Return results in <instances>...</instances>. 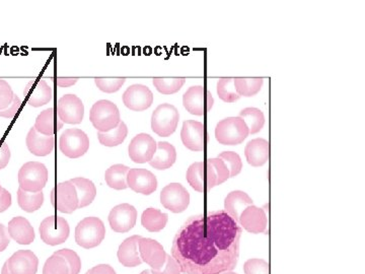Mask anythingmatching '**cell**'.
Masks as SVG:
<instances>
[{
  "instance_id": "cell-32",
  "label": "cell",
  "mask_w": 365,
  "mask_h": 274,
  "mask_svg": "<svg viewBox=\"0 0 365 274\" xmlns=\"http://www.w3.org/2000/svg\"><path fill=\"white\" fill-rule=\"evenodd\" d=\"M130 167L124 165L118 164L109 167L105 173V180L109 187L115 190H124L128 187L127 185V175Z\"/></svg>"
},
{
  "instance_id": "cell-4",
  "label": "cell",
  "mask_w": 365,
  "mask_h": 274,
  "mask_svg": "<svg viewBox=\"0 0 365 274\" xmlns=\"http://www.w3.org/2000/svg\"><path fill=\"white\" fill-rule=\"evenodd\" d=\"M105 235V225L99 217H85L76 226V241L83 248L92 249L99 246Z\"/></svg>"
},
{
  "instance_id": "cell-24",
  "label": "cell",
  "mask_w": 365,
  "mask_h": 274,
  "mask_svg": "<svg viewBox=\"0 0 365 274\" xmlns=\"http://www.w3.org/2000/svg\"><path fill=\"white\" fill-rule=\"evenodd\" d=\"M8 235L20 245H29L35 240V231L28 219L22 217H13L8 223Z\"/></svg>"
},
{
  "instance_id": "cell-11",
  "label": "cell",
  "mask_w": 365,
  "mask_h": 274,
  "mask_svg": "<svg viewBox=\"0 0 365 274\" xmlns=\"http://www.w3.org/2000/svg\"><path fill=\"white\" fill-rule=\"evenodd\" d=\"M51 205L62 214H72L78 208L76 189L70 181L59 183L52 189Z\"/></svg>"
},
{
  "instance_id": "cell-26",
  "label": "cell",
  "mask_w": 365,
  "mask_h": 274,
  "mask_svg": "<svg viewBox=\"0 0 365 274\" xmlns=\"http://www.w3.org/2000/svg\"><path fill=\"white\" fill-rule=\"evenodd\" d=\"M142 238L137 235H132L120 245L117 254L120 263L126 267H135L142 263L138 249V243Z\"/></svg>"
},
{
  "instance_id": "cell-16",
  "label": "cell",
  "mask_w": 365,
  "mask_h": 274,
  "mask_svg": "<svg viewBox=\"0 0 365 274\" xmlns=\"http://www.w3.org/2000/svg\"><path fill=\"white\" fill-rule=\"evenodd\" d=\"M129 157L137 164H144L153 160L156 151V142L146 133L136 135L128 147Z\"/></svg>"
},
{
  "instance_id": "cell-45",
  "label": "cell",
  "mask_w": 365,
  "mask_h": 274,
  "mask_svg": "<svg viewBox=\"0 0 365 274\" xmlns=\"http://www.w3.org/2000/svg\"><path fill=\"white\" fill-rule=\"evenodd\" d=\"M208 162L212 165L217 176V185H221L230 178V171L221 158H208Z\"/></svg>"
},
{
  "instance_id": "cell-38",
  "label": "cell",
  "mask_w": 365,
  "mask_h": 274,
  "mask_svg": "<svg viewBox=\"0 0 365 274\" xmlns=\"http://www.w3.org/2000/svg\"><path fill=\"white\" fill-rule=\"evenodd\" d=\"M185 78H154L153 85L163 95H173L185 85Z\"/></svg>"
},
{
  "instance_id": "cell-31",
  "label": "cell",
  "mask_w": 365,
  "mask_h": 274,
  "mask_svg": "<svg viewBox=\"0 0 365 274\" xmlns=\"http://www.w3.org/2000/svg\"><path fill=\"white\" fill-rule=\"evenodd\" d=\"M169 216L156 208H147L142 217V226L151 233L160 232L167 226Z\"/></svg>"
},
{
  "instance_id": "cell-50",
  "label": "cell",
  "mask_w": 365,
  "mask_h": 274,
  "mask_svg": "<svg viewBox=\"0 0 365 274\" xmlns=\"http://www.w3.org/2000/svg\"><path fill=\"white\" fill-rule=\"evenodd\" d=\"M11 239L8 235V228L2 224H0V252L6 250L8 246L10 245Z\"/></svg>"
},
{
  "instance_id": "cell-5",
  "label": "cell",
  "mask_w": 365,
  "mask_h": 274,
  "mask_svg": "<svg viewBox=\"0 0 365 274\" xmlns=\"http://www.w3.org/2000/svg\"><path fill=\"white\" fill-rule=\"evenodd\" d=\"M48 170L42 163L28 162L20 169V188L27 192H40L46 186Z\"/></svg>"
},
{
  "instance_id": "cell-25",
  "label": "cell",
  "mask_w": 365,
  "mask_h": 274,
  "mask_svg": "<svg viewBox=\"0 0 365 274\" xmlns=\"http://www.w3.org/2000/svg\"><path fill=\"white\" fill-rule=\"evenodd\" d=\"M245 155L249 164L253 167H261L266 164L270 157V144L266 139L256 138L251 140L245 149Z\"/></svg>"
},
{
  "instance_id": "cell-2",
  "label": "cell",
  "mask_w": 365,
  "mask_h": 274,
  "mask_svg": "<svg viewBox=\"0 0 365 274\" xmlns=\"http://www.w3.org/2000/svg\"><path fill=\"white\" fill-rule=\"evenodd\" d=\"M90 120L99 132H108L117 128L121 118L116 104L108 100H101L90 109Z\"/></svg>"
},
{
  "instance_id": "cell-39",
  "label": "cell",
  "mask_w": 365,
  "mask_h": 274,
  "mask_svg": "<svg viewBox=\"0 0 365 274\" xmlns=\"http://www.w3.org/2000/svg\"><path fill=\"white\" fill-rule=\"evenodd\" d=\"M43 274H70L69 266L64 258L54 253L47 259Z\"/></svg>"
},
{
  "instance_id": "cell-40",
  "label": "cell",
  "mask_w": 365,
  "mask_h": 274,
  "mask_svg": "<svg viewBox=\"0 0 365 274\" xmlns=\"http://www.w3.org/2000/svg\"><path fill=\"white\" fill-rule=\"evenodd\" d=\"M219 158L223 160L224 164L230 171V178L239 175L242 169V163L240 157L233 151H223L219 156Z\"/></svg>"
},
{
  "instance_id": "cell-13",
  "label": "cell",
  "mask_w": 365,
  "mask_h": 274,
  "mask_svg": "<svg viewBox=\"0 0 365 274\" xmlns=\"http://www.w3.org/2000/svg\"><path fill=\"white\" fill-rule=\"evenodd\" d=\"M57 115L63 123L79 124L85 116V106L76 95H65L58 100Z\"/></svg>"
},
{
  "instance_id": "cell-33",
  "label": "cell",
  "mask_w": 365,
  "mask_h": 274,
  "mask_svg": "<svg viewBox=\"0 0 365 274\" xmlns=\"http://www.w3.org/2000/svg\"><path fill=\"white\" fill-rule=\"evenodd\" d=\"M244 120L246 125L248 126L249 132L251 135H256L260 132L264 128L265 116L264 113L257 108H245L240 111V116Z\"/></svg>"
},
{
  "instance_id": "cell-3",
  "label": "cell",
  "mask_w": 365,
  "mask_h": 274,
  "mask_svg": "<svg viewBox=\"0 0 365 274\" xmlns=\"http://www.w3.org/2000/svg\"><path fill=\"white\" fill-rule=\"evenodd\" d=\"M248 126L240 117L221 120L215 128V137L223 146H237L249 137Z\"/></svg>"
},
{
  "instance_id": "cell-35",
  "label": "cell",
  "mask_w": 365,
  "mask_h": 274,
  "mask_svg": "<svg viewBox=\"0 0 365 274\" xmlns=\"http://www.w3.org/2000/svg\"><path fill=\"white\" fill-rule=\"evenodd\" d=\"M128 135V128L123 121H120L117 128L112 129L108 132H97L99 142L103 146L113 147L119 146L126 139Z\"/></svg>"
},
{
  "instance_id": "cell-21",
  "label": "cell",
  "mask_w": 365,
  "mask_h": 274,
  "mask_svg": "<svg viewBox=\"0 0 365 274\" xmlns=\"http://www.w3.org/2000/svg\"><path fill=\"white\" fill-rule=\"evenodd\" d=\"M6 263L11 274H36L39 259L32 251L19 250Z\"/></svg>"
},
{
  "instance_id": "cell-41",
  "label": "cell",
  "mask_w": 365,
  "mask_h": 274,
  "mask_svg": "<svg viewBox=\"0 0 365 274\" xmlns=\"http://www.w3.org/2000/svg\"><path fill=\"white\" fill-rule=\"evenodd\" d=\"M55 254L61 256L67 260L68 266H69L70 274H79L81 273V258L74 251L70 250V249H62V250L56 251Z\"/></svg>"
},
{
  "instance_id": "cell-7",
  "label": "cell",
  "mask_w": 365,
  "mask_h": 274,
  "mask_svg": "<svg viewBox=\"0 0 365 274\" xmlns=\"http://www.w3.org/2000/svg\"><path fill=\"white\" fill-rule=\"evenodd\" d=\"M41 239L50 246H57L64 243L69 237L70 228L67 221L63 217L51 216L46 217L41 223Z\"/></svg>"
},
{
  "instance_id": "cell-30",
  "label": "cell",
  "mask_w": 365,
  "mask_h": 274,
  "mask_svg": "<svg viewBox=\"0 0 365 274\" xmlns=\"http://www.w3.org/2000/svg\"><path fill=\"white\" fill-rule=\"evenodd\" d=\"M74 185L78 197V208H83L90 205L95 200L97 196V188L92 181L87 178H74L70 180Z\"/></svg>"
},
{
  "instance_id": "cell-46",
  "label": "cell",
  "mask_w": 365,
  "mask_h": 274,
  "mask_svg": "<svg viewBox=\"0 0 365 274\" xmlns=\"http://www.w3.org/2000/svg\"><path fill=\"white\" fill-rule=\"evenodd\" d=\"M153 274H181V269L173 256L167 254V260L162 268L151 269Z\"/></svg>"
},
{
  "instance_id": "cell-22",
  "label": "cell",
  "mask_w": 365,
  "mask_h": 274,
  "mask_svg": "<svg viewBox=\"0 0 365 274\" xmlns=\"http://www.w3.org/2000/svg\"><path fill=\"white\" fill-rule=\"evenodd\" d=\"M24 95L29 106L38 108L46 105L52 101L53 90L43 79L31 81L25 88Z\"/></svg>"
},
{
  "instance_id": "cell-51",
  "label": "cell",
  "mask_w": 365,
  "mask_h": 274,
  "mask_svg": "<svg viewBox=\"0 0 365 274\" xmlns=\"http://www.w3.org/2000/svg\"><path fill=\"white\" fill-rule=\"evenodd\" d=\"M87 274H116L113 267L108 264H99L92 267L88 271Z\"/></svg>"
},
{
  "instance_id": "cell-34",
  "label": "cell",
  "mask_w": 365,
  "mask_h": 274,
  "mask_svg": "<svg viewBox=\"0 0 365 274\" xmlns=\"http://www.w3.org/2000/svg\"><path fill=\"white\" fill-rule=\"evenodd\" d=\"M18 203L20 207L27 212H34L40 210L44 203V194L40 192H27L19 188L18 190Z\"/></svg>"
},
{
  "instance_id": "cell-15",
  "label": "cell",
  "mask_w": 365,
  "mask_h": 274,
  "mask_svg": "<svg viewBox=\"0 0 365 274\" xmlns=\"http://www.w3.org/2000/svg\"><path fill=\"white\" fill-rule=\"evenodd\" d=\"M137 210L135 206L123 203L115 206L109 214V224L116 233H127L135 228Z\"/></svg>"
},
{
  "instance_id": "cell-1",
  "label": "cell",
  "mask_w": 365,
  "mask_h": 274,
  "mask_svg": "<svg viewBox=\"0 0 365 274\" xmlns=\"http://www.w3.org/2000/svg\"><path fill=\"white\" fill-rule=\"evenodd\" d=\"M242 228L226 210L190 217L174 235L172 256L185 274H221L239 261Z\"/></svg>"
},
{
  "instance_id": "cell-6",
  "label": "cell",
  "mask_w": 365,
  "mask_h": 274,
  "mask_svg": "<svg viewBox=\"0 0 365 274\" xmlns=\"http://www.w3.org/2000/svg\"><path fill=\"white\" fill-rule=\"evenodd\" d=\"M180 114L178 109L171 104H162L153 111L151 128L158 137H167L178 128Z\"/></svg>"
},
{
  "instance_id": "cell-42",
  "label": "cell",
  "mask_w": 365,
  "mask_h": 274,
  "mask_svg": "<svg viewBox=\"0 0 365 274\" xmlns=\"http://www.w3.org/2000/svg\"><path fill=\"white\" fill-rule=\"evenodd\" d=\"M126 78H96L97 87L102 90V92L112 94V93L118 92L122 85L125 83Z\"/></svg>"
},
{
  "instance_id": "cell-28",
  "label": "cell",
  "mask_w": 365,
  "mask_h": 274,
  "mask_svg": "<svg viewBox=\"0 0 365 274\" xmlns=\"http://www.w3.org/2000/svg\"><path fill=\"white\" fill-rule=\"evenodd\" d=\"M251 205H253V200H252L251 197L249 196L246 192L240 191V190L230 192V193L226 196V200H224L226 212H228L237 223H239L242 212Z\"/></svg>"
},
{
  "instance_id": "cell-55",
  "label": "cell",
  "mask_w": 365,
  "mask_h": 274,
  "mask_svg": "<svg viewBox=\"0 0 365 274\" xmlns=\"http://www.w3.org/2000/svg\"><path fill=\"white\" fill-rule=\"evenodd\" d=\"M221 274H237V273H233V271H228V273H221Z\"/></svg>"
},
{
  "instance_id": "cell-48",
  "label": "cell",
  "mask_w": 365,
  "mask_h": 274,
  "mask_svg": "<svg viewBox=\"0 0 365 274\" xmlns=\"http://www.w3.org/2000/svg\"><path fill=\"white\" fill-rule=\"evenodd\" d=\"M11 149L8 144L0 138V170L8 166L11 160Z\"/></svg>"
},
{
  "instance_id": "cell-43",
  "label": "cell",
  "mask_w": 365,
  "mask_h": 274,
  "mask_svg": "<svg viewBox=\"0 0 365 274\" xmlns=\"http://www.w3.org/2000/svg\"><path fill=\"white\" fill-rule=\"evenodd\" d=\"M244 270L246 274H270L268 262L257 258L248 260L244 265Z\"/></svg>"
},
{
  "instance_id": "cell-19",
  "label": "cell",
  "mask_w": 365,
  "mask_h": 274,
  "mask_svg": "<svg viewBox=\"0 0 365 274\" xmlns=\"http://www.w3.org/2000/svg\"><path fill=\"white\" fill-rule=\"evenodd\" d=\"M127 185L137 193L151 196L158 188V180L149 170L130 169L127 175Z\"/></svg>"
},
{
  "instance_id": "cell-12",
  "label": "cell",
  "mask_w": 365,
  "mask_h": 274,
  "mask_svg": "<svg viewBox=\"0 0 365 274\" xmlns=\"http://www.w3.org/2000/svg\"><path fill=\"white\" fill-rule=\"evenodd\" d=\"M160 203L174 214H180L189 206L190 194L180 183H171L160 192Z\"/></svg>"
},
{
  "instance_id": "cell-57",
  "label": "cell",
  "mask_w": 365,
  "mask_h": 274,
  "mask_svg": "<svg viewBox=\"0 0 365 274\" xmlns=\"http://www.w3.org/2000/svg\"><path fill=\"white\" fill-rule=\"evenodd\" d=\"M85 274H87V273H85Z\"/></svg>"
},
{
  "instance_id": "cell-10",
  "label": "cell",
  "mask_w": 365,
  "mask_h": 274,
  "mask_svg": "<svg viewBox=\"0 0 365 274\" xmlns=\"http://www.w3.org/2000/svg\"><path fill=\"white\" fill-rule=\"evenodd\" d=\"M183 104L190 114L202 116L212 110L214 99L212 93L205 87L194 85L184 94Z\"/></svg>"
},
{
  "instance_id": "cell-23",
  "label": "cell",
  "mask_w": 365,
  "mask_h": 274,
  "mask_svg": "<svg viewBox=\"0 0 365 274\" xmlns=\"http://www.w3.org/2000/svg\"><path fill=\"white\" fill-rule=\"evenodd\" d=\"M27 146L33 155L37 157H45L53 151L55 146V137L54 135H41L35 128L29 129L27 135Z\"/></svg>"
},
{
  "instance_id": "cell-20",
  "label": "cell",
  "mask_w": 365,
  "mask_h": 274,
  "mask_svg": "<svg viewBox=\"0 0 365 274\" xmlns=\"http://www.w3.org/2000/svg\"><path fill=\"white\" fill-rule=\"evenodd\" d=\"M239 223L245 230L248 231L252 234H262V233H267L268 219H267L266 212L263 208L251 205L242 212Z\"/></svg>"
},
{
  "instance_id": "cell-8",
  "label": "cell",
  "mask_w": 365,
  "mask_h": 274,
  "mask_svg": "<svg viewBox=\"0 0 365 274\" xmlns=\"http://www.w3.org/2000/svg\"><path fill=\"white\" fill-rule=\"evenodd\" d=\"M186 178L193 189L198 192H205L217 186L216 173L207 160L192 164L188 169Z\"/></svg>"
},
{
  "instance_id": "cell-37",
  "label": "cell",
  "mask_w": 365,
  "mask_h": 274,
  "mask_svg": "<svg viewBox=\"0 0 365 274\" xmlns=\"http://www.w3.org/2000/svg\"><path fill=\"white\" fill-rule=\"evenodd\" d=\"M217 94L222 101L233 103L240 98L235 85V78H221L217 81Z\"/></svg>"
},
{
  "instance_id": "cell-44",
  "label": "cell",
  "mask_w": 365,
  "mask_h": 274,
  "mask_svg": "<svg viewBox=\"0 0 365 274\" xmlns=\"http://www.w3.org/2000/svg\"><path fill=\"white\" fill-rule=\"evenodd\" d=\"M15 93L8 81L0 79V110H4L13 103Z\"/></svg>"
},
{
  "instance_id": "cell-9",
  "label": "cell",
  "mask_w": 365,
  "mask_h": 274,
  "mask_svg": "<svg viewBox=\"0 0 365 274\" xmlns=\"http://www.w3.org/2000/svg\"><path fill=\"white\" fill-rule=\"evenodd\" d=\"M59 147L63 155L70 158L83 157L90 149V139L81 129H67L59 139Z\"/></svg>"
},
{
  "instance_id": "cell-56",
  "label": "cell",
  "mask_w": 365,
  "mask_h": 274,
  "mask_svg": "<svg viewBox=\"0 0 365 274\" xmlns=\"http://www.w3.org/2000/svg\"><path fill=\"white\" fill-rule=\"evenodd\" d=\"M1 189H2L1 185H0V192H1Z\"/></svg>"
},
{
  "instance_id": "cell-52",
  "label": "cell",
  "mask_w": 365,
  "mask_h": 274,
  "mask_svg": "<svg viewBox=\"0 0 365 274\" xmlns=\"http://www.w3.org/2000/svg\"><path fill=\"white\" fill-rule=\"evenodd\" d=\"M78 81V78H57L56 79V83L61 88L71 87V85H76Z\"/></svg>"
},
{
  "instance_id": "cell-49",
  "label": "cell",
  "mask_w": 365,
  "mask_h": 274,
  "mask_svg": "<svg viewBox=\"0 0 365 274\" xmlns=\"http://www.w3.org/2000/svg\"><path fill=\"white\" fill-rule=\"evenodd\" d=\"M11 205V194L8 190L2 188L1 192H0V214L6 212Z\"/></svg>"
},
{
  "instance_id": "cell-17",
  "label": "cell",
  "mask_w": 365,
  "mask_h": 274,
  "mask_svg": "<svg viewBox=\"0 0 365 274\" xmlns=\"http://www.w3.org/2000/svg\"><path fill=\"white\" fill-rule=\"evenodd\" d=\"M138 249L142 262L149 264L151 269H160L164 266L167 253L162 244L149 238H142L138 243Z\"/></svg>"
},
{
  "instance_id": "cell-53",
  "label": "cell",
  "mask_w": 365,
  "mask_h": 274,
  "mask_svg": "<svg viewBox=\"0 0 365 274\" xmlns=\"http://www.w3.org/2000/svg\"><path fill=\"white\" fill-rule=\"evenodd\" d=\"M1 274H11L10 269H8V264L4 263L1 269Z\"/></svg>"
},
{
  "instance_id": "cell-36",
  "label": "cell",
  "mask_w": 365,
  "mask_h": 274,
  "mask_svg": "<svg viewBox=\"0 0 365 274\" xmlns=\"http://www.w3.org/2000/svg\"><path fill=\"white\" fill-rule=\"evenodd\" d=\"M264 79L257 78H235V85L237 94L240 97H253L257 95L262 88Z\"/></svg>"
},
{
  "instance_id": "cell-27",
  "label": "cell",
  "mask_w": 365,
  "mask_h": 274,
  "mask_svg": "<svg viewBox=\"0 0 365 274\" xmlns=\"http://www.w3.org/2000/svg\"><path fill=\"white\" fill-rule=\"evenodd\" d=\"M63 124L64 123L59 119L55 109L48 108L39 114L34 128L41 135H54L63 128Z\"/></svg>"
},
{
  "instance_id": "cell-54",
  "label": "cell",
  "mask_w": 365,
  "mask_h": 274,
  "mask_svg": "<svg viewBox=\"0 0 365 274\" xmlns=\"http://www.w3.org/2000/svg\"><path fill=\"white\" fill-rule=\"evenodd\" d=\"M140 274H153V273H151V270H149V269H146V270L142 271V273Z\"/></svg>"
},
{
  "instance_id": "cell-29",
  "label": "cell",
  "mask_w": 365,
  "mask_h": 274,
  "mask_svg": "<svg viewBox=\"0 0 365 274\" xmlns=\"http://www.w3.org/2000/svg\"><path fill=\"white\" fill-rule=\"evenodd\" d=\"M177 160V151L173 144L167 142L156 144V151L149 165L156 170H167L173 166Z\"/></svg>"
},
{
  "instance_id": "cell-47",
  "label": "cell",
  "mask_w": 365,
  "mask_h": 274,
  "mask_svg": "<svg viewBox=\"0 0 365 274\" xmlns=\"http://www.w3.org/2000/svg\"><path fill=\"white\" fill-rule=\"evenodd\" d=\"M20 106H22V100H20L17 95H15L13 103H11L8 108L4 109V110H0V117L13 119V118L18 114V112H19Z\"/></svg>"
},
{
  "instance_id": "cell-14",
  "label": "cell",
  "mask_w": 365,
  "mask_h": 274,
  "mask_svg": "<svg viewBox=\"0 0 365 274\" xmlns=\"http://www.w3.org/2000/svg\"><path fill=\"white\" fill-rule=\"evenodd\" d=\"M181 138L184 146L193 151H202L207 144L205 126L201 122L187 120L184 122Z\"/></svg>"
},
{
  "instance_id": "cell-18",
  "label": "cell",
  "mask_w": 365,
  "mask_h": 274,
  "mask_svg": "<svg viewBox=\"0 0 365 274\" xmlns=\"http://www.w3.org/2000/svg\"><path fill=\"white\" fill-rule=\"evenodd\" d=\"M123 103L127 108L132 111L146 110L153 105V94L146 85H133L129 87L123 94Z\"/></svg>"
}]
</instances>
